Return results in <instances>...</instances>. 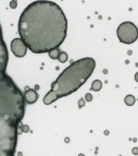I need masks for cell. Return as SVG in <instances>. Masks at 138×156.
<instances>
[{"label": "cell", "mask_w": 138, "mask_h": 156, "mask_svg": "<svg viewBox=\"0 0 138 156\" xmlns=\"http://www.w3.org/2000/svg\"><path fill=\"white\" fill-rule=\"evenodd\" d=\"M102 89V83L100 80H96L93 82V84H91V90L95 92L97 91H100V90Z\"/></svg>", "instance_id": "8"}, {"label": "cell", "mask_w": 138, "mask_h": 156, "mask_svg": "<svg viewBox=\"0 0 138 156\" xmlns=\"http://www.w3.org/2000/svg\"><path fill=\"white\" fill-rule=\"evenodd\" d=\"M25 105L23 93L0 68V156L15 154Z\"/></svg>", "instance_id": "2"}, {"label": "cell", "mask_w": 138, "mask_h": 156, "mask_svg": "<svg viewBox=\"0 0 138 156\" xmlns=\"http://www.w3.org/2000/svg\"><path fill=\"white\" fill-rule=\"evenodd\" d=\"M58 60L60 61V62H65L66 60H68V55L65 54L64 51H61L59 54V57H58Z\"/></svg>", "instance_id": "11"}, {"label": "cell", "mask_w": 138, "mask_h": 156, "mask_svg": "<svg viewBox=\"0 0 138 156\" xmlns=\"http://www.w3.org/2000/svg\"><path fill=\"white\" fill-rule=\"evenodd\" d=\"M96 61L86 57L76 60L62 71L57 80L51 84V90L44 97V104L50 105L61 97L68 96L77 91L94 72Z\"/></svg>", "instance_id": "3"}, {"label": "cell", "mask_w": 138, "mask_h": 156, "mask_svg": "<svg viewBox=\"0 0 138 156\" xmlns=\"http://www.w3.org/2000/svg\"><path fill=\"white\" fill-rule=\"evenodd\" d=\"M11 50H12V52L14 54L15 57L22 58L26 55L27 47H26L25 43L21 38H14L11 42Z\"/></svg>", "instance_id": "6"}, {"label": "cell", "mask_w": 138, "mask_h": 156, "mask_svg": "<svg viewBox=\"0 0 138 156\" xmlns=\"http://www.w3.org/2000/svg\"><path fill=\"white\" fill-rule=\"evenodd\" d=\"M60 52H61V50L59 49V48H55V49H52L49 51V57L51 58V59H58Z\"/></svg>", "instance_id": "9"}, {"label": "cell", "mask_w": 138, "mask_h": 156, "mask_svg": "<svg viewBox=\"0 0 138 156\" xmlns=\"http://www.w3.org/2000/svg\"><path fill=\"white\" fill-rule=\"evenodd\" d=\"M9 62V52L7 45L5 43V39L2 36V30L0 24V68L3 70H7V66Z\"/></svg>", "instance_id": "5"}, {"label": "cell", "mask_w": 138, "mask_h": 156, "mask_svg": "<svg viewBox=\"0 0 138 156\" xmlns=\"http://www.w3.org/2000/svg\"><path fill=\"white\" fill-rule=\"evenodd\" d=\"M117 37L123 44L130 45L137 41V26L133 22H123L117 27Z\"/></svg>", "instance_id": "4"}, {"label": "cell", "mask_w": 138, "mask_h": 156, "mask_svg": "<svg viewBox=\"0 0 138 156\" xmlns=\"http://www.w3.org/2000/svg\"><path fill=\"white\" fill-rule=\"evenodd\" d=\"M24 99H25V103H27V104H34L38 99V93L33 89L26 90L25 94H24Z\"/></svg>", "instance_id": "7"}, {"label": "cell", "mask_w": 138, "mask_h": 156, "mask_svg": "<svg viewBox=\"0 0 138 156\" xmlns=\"http://www.w3.org/2000/svg\"><path fill=\"white\" fill-rule=\"evenodd\" d=\"M19 34L34 54H45L59 48L68 32V20L59 5L37 0L29 5L19 19Z\"/></svg>", "instance_id": "1"}, {"label": "cell", "mask_w": 138, "mask_h": 156, "mask_svg": "<svg viewBox=\"0 0 138 156\" xmlns=\"http://www.w3.org/2000/svg\"><path fill=\"white\" fill-rule=\"evenodd\" d=\"M86 101H91V95H90V94H87V95H86Z\"/></svg>", "instance_id": "12"}, {"label": "cell", "mask_w": 138, "mask_h": 156, "mask_svg": "<svg viewBox=\"0 0 138 156\" xmlns=\"http://www.w3.org/2000/svg\"><path fill=\"white\" fill-rule=\"evenodd\" d=\"M124 101H125V104L127 106H133L135 104V97L133 95H127V96L124 98Z\"/></svg>", "instance_id": "10"}]
</instances>
